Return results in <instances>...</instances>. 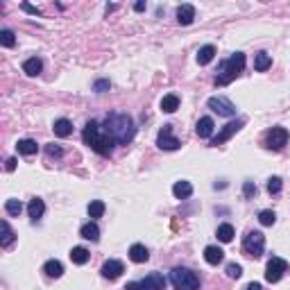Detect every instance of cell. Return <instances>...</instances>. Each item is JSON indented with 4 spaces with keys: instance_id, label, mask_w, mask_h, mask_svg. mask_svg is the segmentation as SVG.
<instances>
[{
    "instance_id": "cell-24",
    "label": "cell",
    "mask_w": 290,
    "mask_h": 290,
    "mask_svg": "<svg viewBox=\"0 0 290 290\" xmlns=\"http://www.w3.org/2000/svg\"><path fill=\"white\" fill-rule=\"evenodd\" d=\"M16 148H18L20 154H25V157H32V154H36L39 145H36V141H32V138H23V141L16 143Z\"/></svg>"
},
{
    "instance_id": "cell-33",
    "label": "cell",
    "mask_w": 290,
    "mask_h": 290,
    "mask_svg": "<svg viewBox=\"0 0 290 290\" xmlns=\"http://www.w3.org/2000/svg\"><path fill=\"white\" fill-rule=\"evenodd\" d=\"M0 43L5 45V48H14L16 45V36L11 30H0Z\"/></svg>"
},
{
    "instance_id": "cell-37",
    "label": "cell",
    "mask_w": 290,
    "mask_h": 290,
    "mask_svg": "<svg viewBox=\"0 0 290 290\" xmlns=\"http://www.w3.org/2000/svg\"><path fill=\"white\" fill-rule=\"evenodd\" d=\"M45 152H48V157H61L64 150H61L59 145H54V143H48V145H45Z\"/></svg>"
},
{
    "instance_id": "cell-31",
    "label": "cell",
    "mask_w": 290,
    "mask_h": 290,
    "mask_svg": "<svg viewBox=\"0 0 290 290\" xmlns=\"http://www.w3.org/2000/svg\"><path fill=\"white\" fill-rule=\"evenodd\" d=\"M259 222L263 227H272L277 222V216H275V211H270V209H266V211H261L259 213Z\"/></svg>"
},
{
    "instance_id": "cell-32",
    "label": "cell",
    "mask_w": 290,
    "mask_h": 290,
    "mask_svg": "<svg viewBox=\"0 0 290 290\" xmlns=\"http://www.w3.org/2000/svg\"><path fill=\"white\" fill-rule=\"evenodd\" d=\"M102 213H104V202L102 200H93L89 204V216L91 218H102Z\"/></svg>"
},
{
    "instance_id": "cell-13",
    "label": "cell",
    "mask_w": 290,
    "mask_h": 290,
    "mask_svg": "<svg viewBox=\"0 0 290 290\" xmlns=\"http://www.w3.org/2000/svg\"><path fill=\"white\" fill-rule=\"evenodd\" d=\"M213 129H216V125H213V120L209 118V116H204V118L197 120V127H195V134L200 138H211L213 136Z\"/></svg>"
},
{
    "instance_id": "cell-15",
    "label": "cell",
    "mask_w": 290,
    "mask_h": 290,
    "mask_svg": "<svg viewBox=\"0 0 290 290\" xmlns=\"http://www.w3.org/2000/svg\"><path fill=\"white\" fill-rule=\"evenodd\" d=\"M177 20L179 25H191L193 20H195V7L193 5H179L177 7Z\"/></svg>"
},
{
    "instance_id": "cell-12",
    "label": "cell",
    "mask_w": 290,
    "mask_h": 290,
    "mask_svg": "<svg viewBox=\"0 0 290 290\" xmlns=\"http://www.w3.org/2000/svg\"><path fill=\"white\" fill-rule=\"evenodd\" d=\"M125 272V266L120 263V261H116V259H111V261H107L102 268H100V275L104 277V279H109V281H113V279H118L120 275Z\"/></svg>"
},
{
    "instance_id": "cell-27",
    "label": "cell",
    "mask_w": 290,
    "mask_h": 290,
    "mask_svg": "<svg viewBox=\"0 0 290 290\" xmlns=\"http://www.w3.org/2000/svg\"><path fill=\"white\" fill-rule=\"evenodd\" d=\"M216 236H218V241H220V243H231V241H234V227H231L229 222H225V225L218 227Z\"/></svg>"
},
{
    "instance_id": "cell-1",
    "label": "cell",
    "mask_w": 290,
    "mask_h": 290,
    "mask_svg": "<svg viewBox=\"0 0 290 290\" xmlns=\"http://www.w3.org/2000/svg\"><path fill=\"white\" fill-rule=\"evenodd\" d=\"M104 132L118 143V145H127L132 143V138L136 136V127H134V120L129 113H120V111H111L104 118Z\"/></svg>"
},
{
    "instance_id": "cell-8",
    "label": "cell",
    "mask_w": 290,
    "mask_h": 290,
    "mask_svg": "<svg viewBox=\"0 0 290 290\" xmlns=\"http://www.w3.org/2000/svg\"><path fill=\"white\" fill-rule=\"evenodd\" d=\"M209 109L211 111H216L218 116H222V118H234L236 116V104L231 102V100L222 98V95H218V98H209Z\"/></svg>"
},
{
    "instance_id": "cell-7",
    "label": "cell",
    "mask_w": 290,
    "mask_h": 290,
    "mask_svg": "<svg viewBox=\"0 0 290 290\" xmlns=\"http://www.w3.org/2000/svg\"><path fill=\"white\" fill-rule=\"evenodd\" d=\"M288 272V261L279 259V256H272L270 261H268V268H266V281H270V284H277V281H281V277Z\"/></svg>"
},
{
    "instance_id": "cell-26",
    "label": "cell",
    "mask_w": 290,
    "mask_h": 290,
    "mask_svg": "<svg viewBox=\"0 0 290 290\" xmlns=\"http://www.w3.org/2000/svg\"><path fill=\"white\" fill-rule=\"evenodd\" d=\"M179 109V98L175 93H168V95H163V100H161V111H166V113H175Z\"/></svg>"
},
{
    "instance_id": "cell-28",
    "label": "cell",
    "mask_w": 290,
    "mask_h": 290,
    "mask_svg": "<svg viewBox=\"0 0 290 290\" xmlns=\"http://www.w3.org/2000/svg\"><path fill=\"white\" fill-rule=\"evenodd\" d=\"M0 227H2V238H0V245H2V247H9L11 243H14L16 234L11 231V227H9V222H7V220L0 222Z\"/></svg>"
},
{
    "instance_id": "cell-21",
    "label": "cell",
    "mask_w": 290,
    "mask_h": 290,
    "mask_svg": "<svg viewBox=\"0 0 290 290\" xmlns=\"http://www.w3.org/2000/svg\"><path fill=\"white\" fill-rule=\"evenodd\" d=\"M79 236L86 238V241H91V243L100 241V227L95 225V222H86V225L79 229Z\"/></svg>"
},
{
    "instance_id": "cell-36",
    "label": "cell",
    "mask_w": 290,
    "mask_h": 290,
    "mask_svg": "<svg viewBox=\"0 0 290 290\" xmlns=\"http://www.w3.org/2000/svg\"><path fill=\"white\" fill-rule=\"evenodd\" d=\"M111 89V82L109 79H98V82L93 84V91H98V93H104V91Z\"/></svg>"
},
{
    "instance_id": "cell-9",
    "label": "cell",
    "mask_w": 290,
    "mask_h": 290,
    "mask_svg": "<svg viewBox=\"0 0 290 290\" xmlns=\"http://www.w3.org/2000/svg\"><path fill=\"white\" fill-rule=\"evenodd\" d=\"M290 134L286 127H272L270 132L266 134V148L268 150H281L288 143Z\"/></svg>"
},
{
    "instance_id": "cell-6",
    "label": "cell",
    "mask_w": 290,
    "mask_h": 290,
    "mask_svg": "<svg viewBox=\"0 0 290 290\" xmlns=\"http://www.w3.org/2000/svg\"><path fill=\"white\" fill-rule=\"evenodd\" d=\"M125 290H166V279H163V275H159V272H150L145 279L127 284Z\"/></svg>"
},
{
    "instance_id": "cell-22",
    "label": "cell",
    "mask_w": 290,
    "mask_h": 290,
    "mask_svg": "<svg viewBox=\"0 0 290 290\" xmlns=\"http://www.w3.org/2000/svg\"><path fill=\"white\" fill-rule=\"evenodd\" d=\"M52 129H54V136L66 138V136H70V134H73V123H70V120H66V118H59V120H54Z\"/></svg>"
},
{
    "instance_id": "cell-4",
    "label": "cell",
    "mask_w": 290,
    "mask_h": 290,
    "mask_svg": "<svg viewBox=\"0 0 290 290\" xmlns=\"http://www.w3.org/2000/svg\"><path fill=\"white\" fill-rule=\"evenodd\" d=\"M170 281L175 290H200V277L188 268H175L170 272Z\"/></svg>"
},
{
    "instance_id": "cell-19",
    "label": "cell",
    "mask_w": 290,
    "mask_h": 290,
    "mask_svg": "<svg viewBox=\"0 0 290 290\" xmlns=\"http://www.w3.org/2000/svg\"><path fill=\"white\" fill-rule=\"evenodd\" d=\"M23 70L30 75V77H36V75L43 70V61H41L39 57H30V59L23 61Z\"/></svg>"
},
{
    "instance_id": "cell-14",
    "label": "cell",
    "mask_w": 290,
    "mask_h": 290,
    "mask_svg": "<svg viewBox=\"0 0 290 290\" xmlns=\"http://www.w3.org/2000/svg\"><path fill=\"white\" fill-rule=\"evenodd\" d=\"M222 259H225V252H222L218 245L204 247V261H207L209 266H218V263H222Z\"/></svg>"
},
{
    "instance_id": "cell-39",
    "label": "cell",
    "mask_w": 290,
    "mask_h": 290,
    "mask_svg": "<svg viewBox=\"0 0 290 290\" xmlns=\"http://www.w3.org/2000/svg\"><path fill=\"white\" fill-rule=\"evenodd\" d=\"M20 7H23V9L27 11V14H32V16H41V9H39V7L30 5V2H23V5H20Z\"/></svg>"
},
{
    "instance_id": "cell-23",
    "label": "cell",
    "mask_w": 290,
    "mask_h": 290,
    "mask_svg": "<svg viewBox=\"0 0 290 290\" xmlns=\"http://www.w3.org/2000/svg\"><path fill=\"white\" fill-rule=\"evenodd\" d=\"M213 57H216V48H213V45H204V48L197 50V64L200 66L211 64Z\"/></svg>"
},
{
    "instance_id": "cell-40",
    "label": "cell",
    "mask_w": 290,
    "mask_h": 290,
    "mask_svg": "<svg viewBox=\"0 0 290 290\" xmlns=\"http://www.w3.org/2000/svg\"><path fill=\"white\" fill-rule=\"evenodd\" d=\"M16 163H18V161H16V159H7L5 170H7V172H11V170H14V168H16Z\"/></svg>"
},
{
    "instance_id": "cell-20",
    "label": "cell",
    "mask_w": 290,
    "mask_h": 290,
    "mask_svg": "<svg viewBox=\"0 0 290 290\" xmlns=\"http://www.w3.org/2000/svg\"><path fill=\"white\" fill-rule=\"evenodd\" d=\"M43 272H45L48 277H52V279H59V277L64 275V266H61V261L50 259V261H45Z\"/></svg>"
},
{
    "instance_id": "cell-5",
    "label": "cell",
    "mask_w": 290,
    "mask_h": 290,
    "mask_svg": "<svg viewBox=\"0 0 290 290\" xmlns=\"http://www.w3.org/2000/svg\"><path fill=\"white\" fill-rule=\"evenodd\" d=\"M263 250H266V236L261 231H250L245 236V241H243V252L247 256H252V259H261Z\"/></svg>"
},
{
    "instance_id": "cell-18",
    "label": "cell",
    "mask_w": 290,
    "mask_h": 290,
    "mask_svg": "<svg viewBox=\"0 0 290 290\" xmlns=\"http://www.w3.org/2000/svg\"><path fill=\"white\" fill-rule=\"evenodd\" d=\"M129 259L134 261V263H145V261L150 259V252H148V247L145 245H132L129 247Z\"/></svg>"
},
{
    "instance_id": "cell-25",
    "label": "cell",
    "mask_w": 290,
    "mask_h": 290,
    "mask_svg": "<svg viewBox=\"0 0 290 290\" xmlns=\"http://www.w3.org/2000/svg\"><path fill=\"white\" fill-rule=\"evenodd\" d=\"M89 259H91V254L86 247H73V250H70V261H73L75 266H84Z\"/></svg>"
},
{
    "instance_id": "cell-16",
    "label": "cell",
    "mask_w": 290,
    "mask_h": 290,
    "mask_svg": "<svg viewBox=\"0 0 290 290\" xmlns=\"http://www.w3.org/2000/svg\"><path fill=\"white\" fill-rule=\"evenodd\" d=\"M172 195L177 197V200H188V197L193 195V184L186 182V179L177 182L175 186H172Z\"/></svg>"
},
{
    "instance_id": "cell-41",
    "label": "cell",
    "mask_w": 290,
    "mask_h": 290,
    "mask_svg": "<svg viewBox=\"0 0 290 290\" xmlns=\"http://www.w3.org/2000/svg\"><path fill=\"white\" fill-rule=\"evenodd\" d=\"M245 290H263V288H261V284H254V281H252V284L247 286Z\"/></svg>"
},
{
    "instance_id": "cell-11",
    "label": "cell",
    "mask_w": 290,
    "mask_h": 290,
    "mask_svg": "<svg viewBox=\"0 0 290 290\" xmlns=\"http://www.w3.org/2000/svg\"><path fill=\"white\" fill-rule=\"evenodd\" d=\"M157 145L161 150H179L182 148V141L177 136H172V125H163L161 132L157 136Z\"/></svg>"
},
{
    "instance_id": "cell-38",
    "label": "cell",
    "mask_w": 290,
    "mask_h": 290,
    "mask_svg": "<svg viewBox=\"0 0 290 290\" xmlns=\"http://www.w3.org/2000/svg\"><path fill=\"white\" fill-rule=\"evenodd\" d=\"M243 193H245V197H252L256 193V184L254 182H245V184H243Z\"/></svg>"
},
{
    "instance_id": "cell-10",
    "label": "cell",
    "mask_w": 290,
    "mask_h": 290,
    "mask_svg": "<svg viewBox=\"0 0 290 290\" xmlns=\"http://www.w3.org/2000/svg\"><path fill=\"white\" fill-rule=\"evenodd\" d=\"M243 125H245V118H238V120H234V123H227L225 127L220 129V134L211 138V145H213V148H218V145L227 143V141H229V138L234 136V134H236V132H241V129H243Z\"/></svg>"
},
{
    "instance_id": "cell-3",
    "label": "cell",
    "mask_w": 290,
    "mask_h": 290,
    "mask_svg": "<svg viewBox=\"0 0 290 290\" xmlns=\"http://www.w3.org/2000/svg\"><path fill=\"white\" fill-rule=\"evenodd\" d=\"M245 68V54L243 52H234L229 59H225L220 66H218V77H216V84L218 86H227L231 84L238 75L243 73Z\"/></svg>"
},
{
    "instance_id": "cell-35",
    "label": "cell",
    "mask_w": 290,
    "mask_h": 290,
    "mask_svg": "<svg viewBox=\"0 0 290 290\" xmlns=\"http://www.w3.org/2000/svg\"><path fill=\"white\" fill-rule=\"evenodd\" d=\"M268 193H270V195L281 193V177H270V179H268Z\"/></svg>"
},
{
    "instance_id": "cell-34",
    "label": "cell",
    "mask_w": 290,
    "mask_h": 290,
    "mask_svg": "<svg viewBox=\"0 0 290 290\" xmlns=\"http://www.w3.org/2000/svg\"><path fill=\"white\" fill-rule=\"evenodd\" d=\"M227 277H229V279H241L243 268L238 266V263H229V266H227Z\"/></svg>"
},
{
    "instance_id": "cell-2",
    "label": "cell",
    "mask_w": 290,
    "mask_h": 290,
    "mask_svg": "<svg viewBox=\"0 0 290 290\" xmlns=\"http://www.w3.org/2000/svg\"><path fill=\"white\" fill-rule=\"evenodd\" d=\"M82 138L93 152L100 154V157H109V154L113 152V145H116V141H113L95 120L86 123V127H84V132H82Z\"/></svg>"
},
{
    "instance_id": "cell-30",
    "label": "cell",
    "mask_w": 290,
    "mask_h": 290,
    "mask_svg": "<svg viewBox=\"0 0 290 290\" xmlns=\"http://www.w3.org/2000/svg\"><path fill=\"white\" fill-rule=\"evenodd\" d=\"M5 211L9 213V216L18 218V216H20V211H23V204H20L18 200H7V202H5Z\"/></svg>"
},
{
    "instance_id": "cell-17",
    "label": "cell",
    "mask_w": 290,
    "mask_h": 290,
    "mask_svg": "<svg viewBox=\"0 0 290 290\" xmlns=\"http://www.w3.org/2000/svg\"><path fill=\"white\" fill-rule=\"evenodd\" d=\"M45 213V204L43 200H39V197H34V200H30V204H27V216L32 218V220H39V218H43Z\"/></svg>"
},
{
    "instance_id": "cell-29",
    "label": "cell",
    "mask_w": 290,
    "mask_h": 290,
    "mask_svg": "<svg viewBox=\"0 0 290 290\" xmlns=\"http://www.w3.org/2000/svg\"><path fill=\"white\" fill-rule=\"evenodd\" d=\"M272 66V57L268 52H259L254 59V68L259 70V73H263V70H268Z\"/></svg>"
},
{
    "instance_id": "cell-42",
    "label": "cell",
    "mask_w": 290,
    "mask_h": 290,
    "mask_svg": "<svg viewBox=\"0 0 290 290\" xmlns=\"http://www.w3.org/2000/svg\"><path fill=\"white\" fill-rule=\"evenodd\" d=\"M134 9H136V11H145V2H136V5H134Z\"/></svg>"
}]
</instances>
